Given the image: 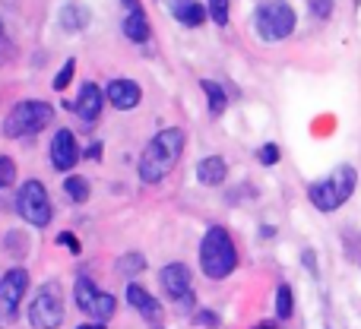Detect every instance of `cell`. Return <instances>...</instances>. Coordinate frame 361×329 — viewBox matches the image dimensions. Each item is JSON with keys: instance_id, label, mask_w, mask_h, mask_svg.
<instances>
[{"instance_id": "e0dca14e", "label": "cell", "mask_w": 361, "mask_h": 329, "mask_svg": "<svg viewBox=\"0 0 361 329\" xmlns=\"http://www.w3.org/2000/svg\"><path fill=\"white\" fill-rule=\"evenodd\" d=\"M124 35L130 38V42H146L149 38V19H146V13H127L124 16Z\"/></svg>"}, {"instance_id": "277c9868", "label": "cell", "mask_w": 361, "mask_h": 329, "mask_svg": "<svg viewBox=\"0 0 361 329\" xmlns=\"http://www.w3.org/2000/svg\"><path fill=\"white\" fill-rule=\"evenodd\" d=\"M51 120H54V108H51L48 101H38V99L19 101L16 108H10V114H6V120H4V137H10V139L35 137Z\"/></svg>"}, {"instance_id": "ffe728a7", "label": "cell", "mask_w": 361, "mask_h": 329, "mask_svg": "<svg viewBox=\"0 0 361 329\" xmlns=\"http://www.w3.org/2000/svg\"><path fill=\"white\" fill-rule=\"evenodd\" d=\"M61 25H63V32H80V29H86V25H89V13L82 10V6H76V4L63 6V10H61Z\"/></svg>"}, {"instance_id": "4fadbf2b", "label": "cell", "mask_w": 361, "mask_h": 329, "mask_svg": "<svg viewBox=\"0 0 361 329\" xmlns=\"http://www.w3.org/2000/svg\"><path fill=\"white\" fill-rule=\"evenodd\" d=\"M105 99L111 101L118 111H133V108L143 101V89H140L133 80H114V82H108Z\"/></svg>"}, {"instance_id": "9c48e42d", "label": "cell", "mask_w": 361, "mask_h": 329, "mask_svg": "<svg viewBox=\"0 0 361 329\" xmlns=\"http://www.w3.org/2000/svg\"><path fill=\"white\" fill-rule=\"evenodd\" d=\"M127 304H130L133 311L146 320V326H149V329H165L162 304H159V301L152 298L143 285H137V282H130V285H127Z\"/></svg>"}, {"instance_id": "52a82bcc", "label": "cell", "mask_w": 361, "mask_h": 329, "mask_svg": "<svg viewBox=\"0 0 361 329\" xmlns=\"http://www.w3.org/2000/svg\"><path fill=\"white\" fill-rule=\"evenodd\" d=\"M16 212L29 225H35V228H44V225L51 222L54 206H51V197L42 180H23V187H19V193H16Z\"/></svg>"}, {"instance_id": "7402d4cb", "label": "cell", "mask_w": 361, "mask_h": 329, "mask_svg": "<svg viewBox=\"0 0 361 329\" xmlns=\"http://www.w3.org/2000/svg\"><path fill=\"white\" fill-rule=\"evenodd\" d=\"M276 314H279V320H288L295 314V294L288 285H279V292H276Z\"/></svg>"}, {"instance_id": "5b68a950", "label": "cell", "mask_w": 361, "mask_h": 329, "mask_svg": "<svg viewBox=\"0 0 361 329\" xmlns=\"http://www.w3.org/2000/svg\"><path fill=\"white\" fill-rule=\"evenodd\" d=\"M295 10L288 0H263L254 13V29L263 42H282L295 32Z\"/></svg>"}, {"instance_id": "603a6c76", "label": "cell", "mask_w": 361, "mask_h": 329, "mask_svg": "<svg viewBox=\"0 0 361 329\" xmlns=\"http://www.w3.org/2000/svg\"><path fill=\"white\" fill-rule=\"evenodd\" d=\"M206 13L216 25H228V0H206Z\"/></svg>"}, {"instance_id": "5bb4252c", "label": "cell", "mask_w": 361, "mask_h": 329, "mask_svg": "<svg viewBox=\"0 0 361 329\" xmlns=\"http://www.w3.org/2000/svg\"><path fill=\"white\" fill-rule=\"evenodd\" d=\"M225 178H228V165H225L222 156H206L197 165V180L203 187H219V184H225Z\"/></svg>"}, {"instance_id": "f546056e", "label": "cell", "mask_w": 361, "mask_h": 329, "mask_svg": "<svg viewBox=\"0 0 361 329\" xmlns=\"http://www.w3.org/2000/svg\"><path fill=\"white\" fill-rule=\"evenodd\" d=\"M197 323L200 326H219V317H216V314H209V311H200L197 314Z\"/></svg>"}, {"instance_id": "30bf717a", "label": "cell", "mask_w": 361, "mask_h": 329, "mask_svg": "<svg viewBox=\"0 0 361 329\" xmlns=\"http://www.w3.org/2000/svg\"><path fill=\"white\" fill-rule=\"evenodd\" d=\"M76 162H80V143H76L73 130H57L51 139V165L57 171H73Z\"/></svg>"}, {"instance_id": "ba28073f", "label": "cell", "mask_w": 361, "mask_h": 329, "mask_svg": "<svg viewBox=\"0 0 361 329\" xmlns=\"http://www.w3.org/2000/svg\"><path fill=\"white\" fill-rule=\"evenodd\" d=\"M25 292H29V273H25L23 266L10 269V273L0 279V323L4 326H10L13 320L19 317Z\"/></svg>"}, {"instance_id": "ac0fdd59", "label": "cell", "mask_w": 361, "mask_h": 329, "mask_svg": "<svg viewBox=\"0 0 361 329\" xmlns=\"http://www.w3.org/2000/svg\"><path fill=\"white\" fill-rule=\"evenodd\" d=\"M200 89H203L206 99H209V114L212 118H219V114L228 108V95H225V89L219 86V82H212V80H200Z\"/></svg>"}, {"instance_id": "83f0119b", "label": "cell", "mask_w": 361, "mask_h": 329, "mask_svg": "<svg viewBox=\"0 0 361 329\" xmlns=\"http://www.w3.org/2000/svg\"><path fill=\"white\" fill-rule=\"evenodd\" d=\"M311 4V13L317 19H330V13H333V0H307Z\"/></svg>"}, {"instance_id": "d6a6232c", "label": "cell", "mask_w": 361, "mask_h": 329, "mask_svg": "<svg viewBox=\"0 0 361 329\" xmlns=\"http://www.w3.org/2000/svg\"><path fill=\"white\" fill-rule=\"evenodd\" d=\"M76 329H105V323H82V326H76Z\"/></svg>"}, {"instance_id": "7c38bea8", "label": "cell", "mask_w": 361, "mask_h": 329, "mask_svg": "<svg viewBox=\"0 0 361 329\" xmlns=\"http://www.w3.org/2000/svg\"><path fill=\"white\" fill-rule=\"evenodd\" d=\"M159 282H162L165 294H169L171 301H180L190 294V269H187L184 263H169V266H162Z\"/></svg>"}, {"instance_id": "2e32d148", "label": "cell", "mask_w": 361, "mask_h": 329, "mask_svg": "<svg viewBox=\"0 0 361 329\" xmlns=\"http://www.w3.org/2000/svg\"><path fill=\"white\" fill-rule=\"evenodd\" d=\"M99 294H102V288L95 285L89 275H80L76 279V288H73V301H76V307H80L82 314H92V307H95V301H99Z\"/></svg>"}, {"instance_id": "cb8c5ba5", "label": "cell", "mask_w": 361, "mask_h": 329, "mask_svg": "<svg viewBox=\"0 0 361 329\" xmlns=\"http://www.w3.org/2000/svg\"><path fill=\"white\" fill-rule=\"evenodd\" d=\"M13 180H16V162L10 156H0V190L10 187Z\"/></svg>"}, {"instance_id": "836d02e7", "label": "cell", "mask_w": 361, "mask_h": 329, "mask_svg": "<svg viewBox=\"0 0 361 329\" xmlns=\"http://www.w3.org/2000/svg\"><path fill=\"white\" fill-rule=\"evenodd\" d=\"M254 329H273V326H269V323H260V326H254Z\"/></svg>"}, {"instance_id": "1f68e13d", "label": "cell", "mask_w": 361, "mask_h": 329, "mask_svg": "<svg viewBox=\"0 0 361 329\" xmlns=\"http://www.w3.org/2000/svg\"><path fill=\"white\" fill-rule=\"evenodd\" d=\"M121 4H124L130 13H140V10H143V6H140V0H121Z\"/></svg>"}, {"instance_id": "4316f807", "label": "cell", "mask_w": 361, "mask_h": 329, "mask_svg": "<svg viewBox=\"0 0 361 329\" xmlns=\"http://www.w3.org/2000/svg\"><path fill=\"white\" fill-rule=\"evenodd\" d=\"M57 244H61V247H67L70 250V254H80V250H82V244H80V237H76V235H70V231H61V235H57Z\"/></svg>"}, {"instance_id": "8fae6325", "label": "cell", "mask_w": 361, "mask_h": 329, "mask_svg": "<svg viewBox=\"0 0 361 329\" xmlns=\"http://www.w3.org/2000/svg\"><path fill=\"white\" fill-rule=\"evenodd\" d=\"M105 101H108L105 89H99L95 82H82L80 95H76V101H73V111H76V118H82V120H99Z\"/></svg>"}, {"instance_id": "44dd1931", "label": "cell", "mask_w": 361, "mask_h": 329, "mask_svg": "<svg viewBox=\"0 0 361 329\" xmlns=\"http://www.w3.org/2000/svg\"><path fill=\"white\" fill-rule=\"evenodd\" d=\"M143 269H146V256L137 254V250H130V254H124L118 260V273L124 275V279H137Z\"/></svg>"}, {"instance_id": "4dcf8cb0", "label": "cell", "mask_w": 361, "mask_h": 329, "mask_svg": "<svg viewBox=\"0 0 361 329\" xmlns=\"http://www.w3.org/2000/svg\"><path fill=\"white\" fill-rule=\"evenodd\" d=\"M86 159L99 162V159H102V143H92V146H89V149H86Z\"/></svg>"}, {"instance_id": "d4e9b609", "label": "cell", "mask_w": 361, "mask_h": 329, "mask_svg": "<svg viewBox=\"0 0 361 329\" xmlns=\"http://www.w3.org/2000/svg\"><path fill=\"white\" fill-rule=\"evenodd\" d=\"M73 73H76V61H73V57H70V61L61 67V73L54 76V89H57V92H63V89L70 86V80H73Z\"/></svg>"}, {"instance_id": "484cf974", "label": "cell", "mask_w": 361, "mask_h": 329, "mask_svg": "<svg viewBox=\"0 0 361 329\" xmlns=\"http://www.w3.org/2000/svg\"><path fill=\"white\" fill-rule=\"evenodd\" d=\"M257 162H260V165H276V162H279V146H276V143L260 146V152H257Z\"/></svg>"}, {"instance_id": "d6986e66", "label": "cell", "mask_w": 361, "mask_h": 329, "mask_svg": "<svg viewBox=\"0 0 361 329\" xmlns=\"http://www.w3.org/2000/svg\"><path fill=\"white\" fill-rule=\"evenodd\" d=\"M63 193H67L73 203H89V193H92L89 178H82V174H70V178H63Z\"/></svg>"}, {"instance_id": "9a60e30c", "label": "cell", "mask_w": 361, "mask_h": 329, "mask_svg": "<svg viewBox=\"0 0 361 329\" xmlns=\"http://www.w3.org/2000/svg\"><path fill=\"white\" fill-rule=\"evenodd\" d=\"M171 13L178 23H184L187 29H197L206 19V6H200V0H171Z\"/></svg>"}, {"instance_id": "f1b7e54d", "label": "cell", "mask_w": 361, "mask_h": 329, "mask_svg": "<svg viewBox=\"0 0 361 329\" xmlns=\"http://www.w3.org/2000/svg\"><path fill=\"white\" fill-rule=\"evenodd\" d=\"M25 247H29V244H25V237H23V241H19V235L6 237V250H10L13 256H25Z\"/></svg>"}, {"instance_id": "7a4b0ae2", "label": "cell", "mask_w": 361, "mask_h": 329, "mask_svg": "<svg viewBox=\"0 0 361 329\" xmlns=\"http://www.w3.org/2000/svg\"><path fill=\"white\" fill-rule=\"evenodd\" d=\"M200 266H203L206 279H228L238 266V247L231 241V235L222 228V225H212L203 235V244H200Z\"/></svg>"}, {"instance_id": "6da1fadb", "label": "cell", "mask_w": 361, "mask_h": 329, "mask_svg": "<svg viewBox=\"0 0 361 329\" xmlns=\"http://www.w3.org/2000/svg\"><path fill=\"white\" fill-rule=\"evenodd\" d=\"M184 130H178V127H169V130L156 133V137L149 139V146L143 149V156H140V180L143 184H159V180H165L171 171H175V165L180 162V152H184Z\"/></svg>"}, {"instance_id": "3957f363", "label": "cell", "mask_w": 361, "mask_h": 329, "mask_svg": "<svg viewBox=\"0 0 361 329\" xmlns=\"http://www.w3.org/2000/svg\"><path fill=\"white\" fill-rule=\"evenodd\" d=\"M355 184H358L355 168L339 165L330 178H324V180L307 187V199H311L314 209H320V212H336L339 206L349 203V197L355 193Z\"/></svg>"}, {"instance_id": "8992f818", "label": "cell", "mask_w": 361, "mask_h": 329, "mask_svg": "<svg viewBox=\"0 0 361 329\" xmlns=\"http://www.w3.org/2000/svg\"><path fill=\"white\" fill-rule=\"evenodd\" d=\"M32 329H57L63 323V292L61 282H44L29 304Z\"/></svg>"}]
</instances>
